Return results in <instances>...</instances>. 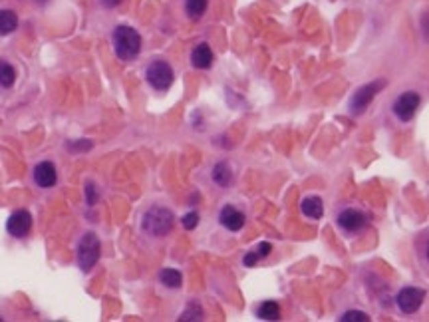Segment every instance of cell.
Here are the masks:
<instances>
[{
    "label": "cell",
    "mask_w": 429,
    "mask_h": 322,
    "mask_svg": "<svg viewBox=\"0 0 429 322\" xmlns=\"http://www.w3.org/2000/svg\"><path fill=\"white\" fill-rule=\"evenodd\" d=\"M114 48L120 60H133L142 50V36L131 26H118L114 30Z\"/></svg>",
    "instance_id": "6da1fadb"
},
{
    "label": "cell",
    "mask_w": 429,
    "mask_h": 322,
    "mask_svg": "<svg viewBox=\"0 0 429 322\" xmlns=\"http://www.w3.org/2000/svg\"><path fill=\"white\" fill-rule=\"evenodd\" d=\"M173 213L165 207H151L143 215V231L151 237H165L173 229Z\"/></svg>",
    "instance_id": "7a4b0ae2"
},
{
    "label": "cell",
    "mask_w": 429,
    "mask_h": 322,
    "mask_svg": "<svg viewBox=\"0 0 429 322\" xmlns=\"http://www.w3.org/2000/svg\"><path fill=\"white\" fill-rule=\"evenodd\" d=\"M386 88V80H376V82H369L366 86H362V88H358V92L352 96V100H350V112L354 114V116H362L366 110H368V106L374 101V98L382 92Z\"/></svg>",
    "instance_id": "3957f363"
},
{
    "label": "cell",
    "mask_w": 429,
    "mask_h": 322,
    "mask_svg": "<svg viewBox=\"0 0 429 322\" xmlns=\"http://www.w3.org/2000/svg\"><path fill=\"white\" fill-rule=\"evenodd\" d=\"M100 259V239L94 233H86L78 247V264L83 273L94 269V264Z\"/></svg>",
    "instance_id": "277c9868"
},
{
    "label": "cell",
    "mask_w": 429,
    "mask_h": 322,
    "mask_svg": "<svg viewBox=\"0 0 429 322\" xmlns=\"http://www.w3.org/2000/svg\"><path fill=\"white\" fill-rule=\"evenodd\" d=\"M145 76H147V82H149L155 90H169L173 80H175L173 68L164 60H157L153 62V64H149Z\"/></svg>",
    "instance_id": "5b68a950"
},
{
    "label": "cell",
    "mask_w": 429,
    "mask_h": 322,
    "mask_svg": "<svg viewBox=\"0 0 429 322\" xmlns=\"http://www.w3.org/2000/svg\"><path fill=\"white\" fill-rule=\"evenodd\" d=\"M424 299H426V290H424V288L406 286V288L400 290V295H398L395 302H398V306H400L402 312L413 314V312H417L419 306L424 304Z\"/></svg>",
    "instance_id": "8992f818"
},
{
    "label": "cell",
    "mask_w": 429,
    "mask_h": 322,
    "mask_svg": "<svg viewBox=\"0 0 429 322\" xmlns=\"http://www.w3.org/2000/svg\"><path fill=\"white\" fill-rule=\"evenodd\" d=\"M419 103H421V98H419L417 92H406V94H402L395 100V103H393V114H395L398 120L409 121L415 116Z\"/></svg>",
    "instance_id": "52a82bcc"
},
{
    "label": "cell",
    "mask_w": 429,
    "mask_h": 322,
    "mask_svg": "<svg viewBox=\"0 0 429 322\" xmlns=\"http://www.w3.org/2000/svg\"><path fill=\"white\" fill-rule=\"evenodd\" d=\"M30 229H32V217H30V213L28 211H14L12 215H10V219L6 223V231L12 235V237H16V239H22V237H26L28 233H30Z\"/></svg>",
    "instance_id": "ba28073f"
},
{
    "label": "cell",
    "mask_w": 429,
    "mask_h": 322,
    "mask_svg": "<svg viewBox=\"0 0 429 322\" xmlns=\"http://www.w3.org/2000/svg\"><path fill=\"white\" fill-rule=\"evenodd\" d=\"M366 215L358 209H344L338 215V225L348 233H358L366 227Z\"/></svg>",
    "instance_id": "9c48e42d"
},
{
    "label": "cell",
    "mask_w": 429,
    "mask_h": 322,
    "mask_svg": "<svg viewBox=\"0 0 429 322\" xmlns=\"http://www.w3.org/2000/svg\"><path fill=\"white\" fill-rule=\"evenodd\" d=\"M219 221L221 225L229 229V231H241L243 227H245V215L237 209V207H233V205H226L223 207V211H221V217H219Z\"/></svg>",
    "instance_id": "30bf717a"
},
{
    "label": "cell",
    "mask_w": 429,
    "mask_h": 322,
    "mask_svg": "<svg viewBox=\"0 0 429 322\" xmlns=\"http://www.w3.org/2000/svg\"><path fill=\"white\" fill-rule=\"evenodd\" d=\"M34 182L40 187H52L56 183V167L50 161H42L34 169Z\"/></svg>",
    "instance_id": "8fae6325"
},
{
    "label": "cell",
    "mask_w": 429,
    "mask_h": 322,
    "mask_svg": "<svg viewBox=\"0 0 429 322\" xmlns=\"http://www.w3.org/2000/svg\"><path fill=\"white\" fill-rule=\"evenodd\" d=\"M191 62H193V66L199 68V70L211 68V64H213V50H211V46H209V44H199V46L191 52Z\"/></svg>",
    "instance_id": "7c38bea8"
},
{
    "label": "cell",
    "mask_w": 429,
    "mask_h": 322,
    "mask_svg": "<svg viewBox=\"0 0 429 322\" xmlns=\"http://www.w3.org/2000/svg\"><path fill=\"white\" fill-rule=\"evenodd\" d=\"M300 209H302V213L310 217V219H320L322 215H324V205H322V199L320 197H316V195H310L307 197L302 205H300Z\"/></svg>",
    "instance_id": "4fadbf2b"
},
{
    "label": "cell",
    "mask_w": 429,
    "mask_h": 322,
    "mask_svg": "<svg viewBox=\"0 0 429 322\" xmlns=\"http://www.w3.org/2000/svg\"><path fill=\"white\" fill-rule=\"evenodd\" d=\"M213 182L221 185V187H229L233 183V171H231L229 163L221 161L213 167Z\"/></svg>",
    "instance_id": "5bb4252c"
},
{
    "label": "cell",
    "mask_w": 429,
    "mask_h": 322,
    "mask_svg": "<svg viewBox=\"0 0 429 322\" xmlns=\"http://www.w3.org/2000/svg\"><path fill=\"white\" fill-rule=\"evenodd\" d=\"M18 26V16L12 10H0V34L8 36L16 30Z\"/></svg>",
    "instance_id": "9a60e30c"
},
{
    "label": "cell",
    "mask_w": 429,
    "mask_h": 322,
    "mask_svg": "<svg viewBox=\"0 0 429 322\" xmlns=\"http://www.w3.org/2000/svg\"><path fill=\"white\" fill-rule=\"evenodd\" d=\"M257 314L263 321H278L281 319V308H278V304L274 301H266L259 306Z\"/></svg>",
    "instance_id": "2e32d148"
},
{
    "label": "cell",
    "mask_w": 429,
    "mask_h": 322,
    "mask_svg": "<svg viewBox=\"0 0 429 322\" xmlns=\"http://www.w3.org/2000/svg\"><path fill=\"white\" fill-rule=\"evenodd\" d=\"M159 281H161V284H165V286H169V288H179V286H181V281H183V277H181V273H179L177 269H164V271L159 273Z\"/></svg>",
    "instance_id": "e0dca14e"
},
{
    "label": "cell",
    "mask_w": 429,
    "mask_h": 322,
    "mask_svg": "<svg viewBox=\"0 0 429 322\" xmlns=\"http://www.w3.org/2000/svg\"><path fill=\"white\" fill-rule=\"evenodd\" d=\"M185 10L189 14V18L197 21L201 18L207 10V0H185Z\"/></svg>",
    "instance_id": "ac0fdd59"
},
{
    "label": "cell",
    "mask_w": 429,
    "mask_h": 322,
    "mask_svg": "<svg viewBox=\"0 0 429 322\" xmlns=\"http://www.w3.org/2000/svg\"><path fill=\"white\" fill-rule=\"evenodd\" d=\"M16 80V72L8 62L0 60V86L2 88H10Z\"/></svg>",
    "instance_id": "d6986e66"
},
{
    "label": "cell",
    "mask_w": 429,
    "mask_h": 322,
    "mask_svg": "<svg viewBox=\"0 0 429 322\" xmlns=\"http://www.w3.org/2000/svg\"><path fill=\"white\" fill-rule=\"evenodd\" d=\"M203 319V308L199 306V302H195V301H191L189 304H187V308H185L183 312H181V317H179V321H193V322H197V321H201Z\"/></svg>",
    "instance_id": "ffe728a7"
},
{
    "label": "cell",
    "mask_w": 429,
    "mask_h": 322,
    "mask_svg": "<svg viewBox=\"0 0 429 322\" xmlns=\"http://www.w3.org/2000/svg\"><path fill=\"white\" fill-rule=\"evenodd\" d=\"M342 322H369V317L362 310H348L346 314L340 319Z\"/></svg>",
    "instance_id": "44dd1931"
},
{
    "label": "cell",
    "mask_w": 429,
    "mask_h": 322,
    "mask_svg": "<svg viewBox=\"0 0 429 322\" xmlns=\"http://www.w3.org/2000/svg\"><path fill=\"white\" fill-rule=\"evenodd\" d=\"M181 223H183V227L187 231H193V229L199 225V213H195V211L187 213L183 219H181Z\"/></svg>",
    "instance_id": "7402d4cb"
},
{
    "label": "cell",
    "mask_w": 429,
    "mask_h": 322,
    "mask_svg": "<svg viewBox=\"0 0 429 322\" xmlns=\"http://www.w3.org/2000/svg\"><path fill=\"white\" fill-rule=\"evenodd\" d=\"M86 199H88V205H96L98 201V189L94 187V183L86 185Z\"/></svg>",
    "instance_id": "603a6c76"
},
{
    "label": "cell",
    "mask_w": 429,
    "mask_h": 322,
    "mask_svg": "<svg viewBox=\"0 0 429 322\" xmlns=\"http://www.w3.org/2000/svg\"><path fill=\"white\" fill-rule=\"evenodd\" d=\"M270 251H272V245L270 243H261L259 247H257V255H259V259H265L270 255Z\"/></svg>",
    "instance_id": "cb8c5ba5"
},
{
    "label": "cell",
    "mask_w": 429,
    "mask_h": 322,
    "mask_svg": "<svg viewBox=\"0 0 429 322\" xmlns=\"http://www.w3.org/2000/svg\"><path fill=\"white\" fill-rule=\"evenodd\" d=\"M246 267H252V264H257L259 262V255H257V251H250V253H246V257L243 259Z\"/></svg>",
    "instance_id": "d4e9b609"
},
{
    "label": "cell",
    "mask_w": 429,
    "mask_h": 322,
    "mask_svg": "<svg viewBox=\"0 0 429 322\" xmlns=\"http://www.w3.org/2000/svg\"><path fill=\"white\" fill-rule=\"evenodd\" d=\"M68 147H70V149H90V147H92V143L82 140V143H70Z\"/></svg>",
    "instance_id": "484cf974"
},
{
    "label": "cell",
    "mask_w": 429,
    "mask_h": 322,
    "mask_svg": "<svg viewBox=\"0 0 429 322\" xmlns=\"http://www.w3.org/2000/svg\"><path fill=\"white\" fill-rule=\"evenodd\" d=\"M103 2V6H107V8H114V6H118L122 0H102Z\"/></svg>",
    "instance_id": "4316f807"
},
{
    "label": "cell",
    "mask_w": 429,
    "mask_h": 322,
    "mask_svg": "<svg viewBox=\"0 0 429 322\" xmlns=\"http://www.w3.org/2000/svg\"><path fill=\"white\" fill-rule=\"evenodd\" d=\"M36 2H40V4H44V2H48V0H36Z\"/></svg>",
    "instance_id": "83f0119b"
}]
</instances>
